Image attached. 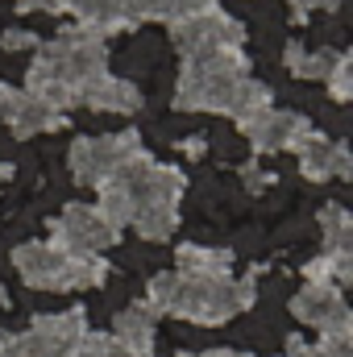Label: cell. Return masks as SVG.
<instances>
[{"label":"cell","instance_id":"cell-1","mask_svg":"<svg viewBox=\"0 0 353 357\" xmlns=\"http://www.w3.org/2000/svg\"><path fill=\"white\" fill-rule=\"evenodd\" d=\"M104 75H108V38L71 25L59 38L38 46L25 71V91L42 96L50 108L67 116L71 108H84V100Z\"/></svg>","mask_w":353,"mask_h":357},{"label":"cell","instance_id":"cell-2","mask_svg":"<svg viewBox=\"0 0 353 357\" xmlns=\"http://www.w3.org/2000/svg\"><path fill=\"white\" fill-rule=\"evenodd\" d=\"M270 108V88L254 79L246 50L187 59L179 67L175 84V112H220L233 125Z\"/></svg>","mask_w":353,"mask_h":357},{"label":"cell","instance_id":"cell-3","mask_svg":"<svg viewBox=\"0 0 353 357\" xmlns=\"http://www.w3.org/2000/svg\"><path fill=\"white\" fill-rule=\"evenodd\" d=\"M146 303L154 316H179L204 328L229 324L241 312L258 303V282L237 274H187V270H163L146 287Z\"/></svg>","mask_w":353,"mask_h":357},{"label":"cell","instance_id":"cell-4","mask_svg":"<svg viewBox=\"0 0 353 357\" xmlns=\"http://www.w3.org/2000/svg\"><path fill=\"white\" fill-rule=\"evenodd\" d=\"M112 191L125 204L129 229H137L142 241H171L179 229V199L187 191V175L179 167L158 162L150 150L133 154L117 178H108Z\"/></svg>","mask_w":353,"mask_h":357},{"label":"cell","instance_id":"cell-5","mask_svg":"<svg viewBox=\"0 0 353 357\" xmlns=\"http://www.w3.org/2000/svg\"><path fill=\"white\" fill-rule=\"evenodd\" d=\"M13 270L33 291H88V287H104V278H108L104 258H71V254H59L46 241L17 245L13 250Z\"/></svg>","mask_w":353,"mask_h":357},{"label":"cell","instance_id":"cell-6","mask_svg":"<svg viewBox=\"0 0 353 357\" xmlns=\"http://www.w3.org/2000/svg\"><path fill=\"white\" fill-rule=\"evenodd\" d=\"M142 150H146V146H142V133H137V129L104 133V137H80V142L71 146V154H67V167H71L75 183H84V187H104L108 178H117V171H121L133 154H142Z\"/></svg>","mask_w":353,"mask_h":357},{"label":"cell","instance_id":"cell-7","mask_svg":"<svg viewBox=\"0 0 353 357\" xmlns=\"http://www.w3.org/2000/svg\"><path fill=\"white\" fill-rule=\"evenodd\" d=\"M121 233L100 216L96 204H67L54 220H50V241L59 254H71V258H104L108 245H117Z\"/></svg>","mask_w":353,"mask_h":357},{"label":"cell","instance_id":"cell-8","mask_svg":"<svg viewBox=\"0 0 353 357\" xmlns=\"http://www.w3.org/2000/svg\"><path fill=\"white\" fill-rule=\"evenodd\" d=\"M171 29V46L179 50V59H208V54H229V50H246V25L229 13H200L187 17Z\"/></svg>","mask_w":353,"mask_h":357},{"label":"cell","instance_id":"cell-9","mask_svg":"<svg viewBox=\"0 0 353 357\" xmlns=\"http://www.w3.org/2000/svg\"><path fill=\"white\" fill-rule=\"evenodd\" d=\"M88 312L84 307H67V312H42L29 320L21 337V354L25 357H80V345L88 337Z\"/></svg>","mask_w":353,"mask_h":357},{"label":"cell","instance_id":"cell-10","mask_svg":"<svg viewBox=\"0 0 353 357\" xmlns=\"http://www.w3.org/2000/svg\"><path fill=\"white\" fill-rule=\"evenodd\" d=\"M241 133H246V142H250V150L254 154H274V150H299L312 133H316V125L303 116V112H291V108H262V112H254V116H246L241 125H237Z\"/></svg>","mask_w":353,"mask_h":357},{"label":"cell","instance_id":"cell-11","mask_svg":"<svg viewBox=\"0 0 353 357\" xmlns=\"http://www.w3.org/2000/svg\"><path fill=\"white\" fill-rule=\"evenodd\" d=\"M291 316L299 324L316 328L320 337L353 333V312H350V303H345V291L341 287H329V282H303L291 295Z\"/></svg>","mask_w":353,"mask_h":357},{"label":"cell","instance_id":"cell-12","mask_svg":"<svg viewBox=\"0 0 353 357\" xmlns=\"http://www.w3.org/2000/svg\"><path fill=\"white\" fill-rule=\"evenodd\" d=\"M0 121L8 125V133L13 137H21V142H29V137H38V133H54V129H67V121L71 116H63L59 108H50L42 96H33V91L25 88H4V104H0Z\"/></svg>","mask_w":353,"mask_h":357},{"label":"cell","instance_id":"cell-13","mask_svg":"<svg viewBox=\"0 0 353 357\" xmlns=\"http://www.w3.org/2000/svg\"><path fill=\"white\" fill-rule=\"evenodd\" d=\"M299 154V175L312 183H329V178H353V154L345 142L324 137L320 129L295 150Z\"/></svg>","mask_w":353,"mask_h":357},{"label":"cell","instance_id":"cell-14","mask_svg":"<svg viewBox=\"0 0 353 357\" xmlns=\"http://www.w3.org/2000/svg\"><path fill=\"white\" fill-rule=\"evenodd\" d=\"M154 333H158V316H154V307H150L146 299L129 303V307L117 312V320H112V337L137 357H158L154 354Z\"/></svg>","mask_w":353,"mask_h":357},{"label":"cell","instance_id":"cell-15","mask_svg":"<svg viewBox=\"0 0 353 357\" xmlns=\"http://www.w3.org/2000/svg\"><path fill=\"white\" fill-rule=\"evenodd\" d=\"M220 0H125V21L129 29L142 25V21H163V25H179L187 17H200V13H216Z\"/></svg>","mask_w":353,"mask_h":357},{"label":"cell","instance_id":"cell-16","mask_svg":"<svg viewBox=\"0 0 353 357\" xmlns=\"http://www.w3.org/2000/svg\"><path fill=\"white\" fill-rule=\"evenodd\" d=\"M67 13L80 21V29H91L100 38H112V33L129 29L125 0H67Z\"/></svg>","mask_w":353,"mask_h":357},{"label":"cell","instance_id":"cell-17","mask_svg":"<svg viewBox=\"0 0 353 357\" xmlns=\"http://www.w3.org/2000/svg\"><path fill=\"white\" fill-rule=\"evenodd\" d=\"M337 54H341V50H312V46H303V42H287V46H283L287 71H291L295 79H312V84H324V79H329V71L337 67Z\"/></svg>","mask_w":353,"mask_h":357},{"label":"cell","instance_id":"cell-18","mask_svg":"<svg viewBox=\"0 0 353 357\" xmlns=\"http://www.w3.org/2000/svg\"><path fill=\"white\" fill-rule=\"evenodd\" d=\"M84 108L91 112H137L142 108V91L137 84H129V79H117L112 71L91 88V96L84 100Z\"/></svg>","mask_w":353,"mask_h":357},{"label":"cell","instance_id":"cell-19","mask_svg":"<svg viewBox=\"0 0 353 357\" xmlns=\"http://www.w3.org/2000/svg\"><path fill=\"white\" fill-rule=\"evenodd\" d=\"M320 241L324 254H353V216L345 212V204L320 208Z\"/></svg>","mask_w":353,"mask_h":357},{"label":"cell","instance_id":"cell-20","mask_svg":"<svg viewBox=\"0 0 353 357\" xmlns=\"http://www.w3.org/2000/svg\"><path fill=\"white\" fill-rule=\"evenodd\" d=\"M179 270L187 274H233V250H212V245H179Z\"/></svg>","mask_w":353,"mask_h":357},{"label":"cell","instance_id":"cell-21","mask_svg":"<svg viewBox=\"0 0 353 357\" xmlns=\"http://www.w3.org/2000/svg\"><path fill=\"white\" fill-rule=\"evenodd\" d=\"M308 282H329V287H345L353 282V254H316L308 266H303Z\"/></svg>","mask_w":353,"mask_h":357},{"label":"cell","instance_id":"cell-22","mask_svg":"<svg viewBox=\"0 0 353 357\" xmlns=\"http://www.w3.org/2000/svg\"><path fill=\"white\" fill-rule=\"evenodd\" d=\"M324 88H329V96H333L337 104H350V96H353V59L345 54V50L337 54V67L329 71Z\"/></svg>","mask_w":353,"mask_h":357},{"label":"cell","instance_id":"cell-23","mask_svg":"<svg viewBox=\"0 0 353 357\" xmlns=\"http://www.w3.org/2000/svg\"><path fill=\"white\" fill-rule=\"evenodd\" d=\"M80 357H137V354H129L112 333H88L84 345H80Z\"/></svg>","mask_w":353,"mask_h":357},{"label":"cell","instance_id":"cell-24","mask_svg":"<svg viewBox=\"0 0 353 357\" xmlns=\"http://www.w3.org/2000/svg\"><path fill=\"white\" fill-rule=\"evenodd\" d=\"M316 354H320V357H353V333L320 337V341H316Z\"/></svg>","mask_w":353,"mask_h":357},{"label":"cell","instance_id":"cell-25","mask_svg":"<svg viewBox=\"0 0 353 357\" xmlns=\"http://www.w3.org/2000/svg\"><path fill=\"white\" fill-rule=\"evenodd\" d=\"M0 46H4L8 54H17V50H38V46H42V38H38V33H29V29H4Z\"/></svg>","mask_w":353,"mask_h":357},{"label":"cell","instance_id":"cell-26","mask_svg":"<svg viewBox=\"0 0 353 357\" xmlns=\"http://www.w3.org/2000/svg\"><path fill=\"white\" fill-rule=\"evenodd\" d=\"M341 0H287V8H291V17L295 21H308L312 13H333Z\"/></svg>","mask_w":353,"mask_h":357},{"label":"cell","instance_id":"cell-27","mask_svg":"<svg viewBox=\"0 0 353 357\" xmlns=\"http://www.w3.org/2000/svg\"><path fill=\"white\" fill-rule=\"evenodd\" d=\"M17 8L21 13H50V17H59V13H67V0H17Z\"/></svg>","mask_w":353,"mask_h":357},{"label":"cell","instance_id":"cell-28","mask_svg":"<svg viewBox=\"0 0 353 357\" xmlns=\"http://www.w3.org/2000/svg\"><path fill=\"white\" fill-rule=\"evenodd\" d=\"M241 178H246V191H254V195L274 183V175H266V171H258V167H241Z\"/></svg>","mask_w":353,"mask_h":357},{"label":"cell","instance_id":"cell-29","mask_svg":"<svg viewBox=\"0 0 353 357\" xmlns=\"http://www.w3.org/2000/svg\"><path fill=\"white\" fill-rule=\"evenodd\" d=\"M278 357H320V354H316V345H308L303 337H287V349Z\"/></svg>","mask_w":353,"mask_h":357},{"label":"cell","instance_id":"cell-30","mask_svg":"<svg viewBox=\"0 0 353 357\" xmlns=\"http://www.w3.org/2000/svg\"><path fill=\"white\" fill-rule=\"evenodd\" d=\"M0 357H25L21 354V337H17V333H0Z\"/></svg>","mask_w":353,"mask_h":357},{"label":"cell","instance_id":"cell-31","mask_svg":"<svg viewBox=\"0 0 353 357\" xmlns=\"http://www.w3.org/2000/svg\"><path fill=\"white\" fill-rule=\"evenodd\" d=\"M179 150H183L187 158H204V137H183Z\"/></svg>","mask_w":353,"mask_h":357},{"label":"cell","instance_id":"cell-32","mask_svg":"<svg viewBox=\"0 0 353 357\" xmlns=\"http://www.w3.org/2000/svg\"><path fill=\"white\" fill-rule=\"evenodd\" d=\"M179 357H254V354H246V349H204V354H187L183 349Z\"/></svg>","mask_w":353,"mask_h":357},{"label":"cell","instance_id":"cell-33","mask_svg":"<svg viewBox=\"0 0 353 357\" xmlns=\"http://www.w3.org/2000/svg\"><path fill=\"white\" fill-rule=\"evenodd\" d=\"M8 175H13V162H0V183H4Z\"/></svg>","mask_w":353,"mask_h":357},{"label":"cell","instance_id":"cell-34","mask_svg":"<svg viewBox=\"0 0 353 357\" xmlns=\"http://www.w3.org/2000/svg\"><path fill=\"white\" fill-rule=\"evenodd\" d=\"M4 88H8V84H0V104H4Z\"/></svg>","mask_w":353,"mask_h":357}]
</instances>
